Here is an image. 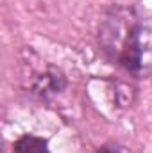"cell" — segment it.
<instances>
[{
  "instance_id": "cell-1",
  "label": "cell",
  "mask_w": 152,
  "mask_h": 153,
  "mask_svg": "<svg viewBox=\"0 0 152 153\" xmlns=\"http://www.w3.org/2000/svg\"><path fill=\"white\" fill-rule=\"evenodd\" d=\"M104 59L132 78L152 76V23L129 4L109 5L97 29Z\"/></svg>"
},
{
  "instance_id": "cell-2",
  "label": "cell",
  "mask_w": 152,
  "mask_h": 153,
  "mask_svg": "<svg viewBox=\"0 0 152 153\" xmlns=\"http://www.w3.org/2000/svg\"><path fill=\"white\" fill-rule=\"evenodd\" d=\"M68 76L65 71L54 64H47L43 70L36 71L31 76L29 82V93L36 96L41 102H50L57 94L65 93L68 89Z\"/></svg>"
},
{
  "instance_id": "cell-3",
  "label": "cell",
  "mask_w": 152,
  "mask_h": 153,
  "mask_svg": "<svg viewBox=\"0 0 152 153\" xmlns=\"http://www.w3.org/2000/svg\"><path fill=\"white\" fill-rule=\"evenodd\" d=\"M14 153H50L48 141L36 134H22L13 143Z\"/></svg>"
},
{
  "instance_id": "cell-4",
  "label": "cell",
  "mask_w": 152,
  "mask_h": 153,
  "mask_svg": "<svg viewBox=\"0 0 152 153\" xmlns=\"http://www.w3.org/2000/svg\"><path fill=\"white\" fill-rule=\"evenodd\" d=\"M93 153H123V148L116 141H108V143L100 144Z\"/></svg>"
}]
</instances>
